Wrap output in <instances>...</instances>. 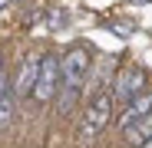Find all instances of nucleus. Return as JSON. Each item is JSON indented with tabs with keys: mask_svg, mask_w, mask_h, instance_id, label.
Masks as SVG:
<instances>
[{
	"mask_svg": "<svg viewBox=\"0 0 152 148\" xmlns=\"http://www.w3.org/2000/svg\"><path fill=\"white\" fill-rule=\"evenodd\" d=\"M63 82H60V112H73L76 105V99L83 95L86 89V79H89V66H93V56H89V49L86 46H73L63 53Z\"/></svg>",
	"mask_w": 152,
	"mask_h": 148,
	"instance_id": "1",
	"label": "nucleus"
},
{
	"mask_svg": "<svg viewBox=\"0 0 152 148\" xmlns=\"http://www.w3.org/2000/svg\"><path fill=\"white\" fill-rule=\"evenodd\" d=\"M116 129H119V135L129 142L132 148L152 135V92H142V95L132 99V102L122 105Z\"/></svg>",
	"mask_w": 152,
	"mask_h": 148,
	"instance_id": "2",
	"label": "nucleus"
},
{
	"mask_svg": "<svg viewBox=\"0 0 152 148\" xmlns=\"http://www.w3.org/2000/svg\"><path fill=\"white\" fill-rule=\"evenodd\" d=\"M113 105H116L113 89L96 92L86 102V109H83V118H80V125H76V138L80 142H96L103 135V129L109 125V118H113Z\"/></svg>",
	"mask_w": 152,
	"mask_h": 148,
	"instance_id": "3",
	"label": "nucleus"
},
{
	"mask_svg": "<svg viewBox=\"0 0 152 148\" xmlns=\"http://www.w3.org/2000/svg\"><path fill=\"white\" fill-rule=\"evenodd\" d=\"M60 82H63V63L56 53H40V79H37V89H33V99L40 105L53 102L56 92H60Z\"/></svg>",
	"mask_w": 152,
	"mask_h": 148,
	"instance_id": "4",
	"label": "nucleus"
},
{
	"mask_svg": "<svg viewBox=\"0 0 152 148\" xmlns=\"http://www.w3.org/2000/svg\"><path fill=\"white\" fill-rule=\"evenodd\" d=\"M13 95L20 99H33V89H37V79H40V56L37 53H23L17 72H13Z\"/></svg>",
	"mask_w": 152,
	"mask_h": 148,
	"instance_id": "5",
	"label": "nucleus"
},
{
	"mask_svg": "<svg viewBox=\"0 0 152 148\" xmlns=\"http://www.w3.org/2000/svg\"><path fill=\"white\" fill-rule=\"evenodd\" d=\"M145 92V72L139 69V66H126L119 76H116V82H113V99L116 102H132L136 95H142Z\"/></svg>",
	"mask_w": 152,
	"mask_h": 148,
	"instance_id": "6",
	"label": "nucleus"
},
{
	"mask_svg": "<svg viewBox=\"0 0 152 148\" xmlns=\"http://www.w3.org/2000/svg\"><path fill=\"white\" fill-rule=\"evenodd\" d=\"M13 109H17L13 79H10V72H4V76H0V132L10 129V122H13Z\"/></svg>",
	"mask_w": 152,
	"mask_h": 148,
	"instance_id": "7",
	"label": "nucleus"
},
{
	"mask_svg": "<svg viewBox=\"0 0 152 148\" xmlns=\"http://www.w3.org/2000/svg\"><path fill=\"white\" fill-rule=\"evenodd\" d=\"M136 148H152V135H149V138H145V142H139V145H136Z\"/></svg>",
	"mask_w": 152,
	"mask_h": 148,
	"instance_id": "8",
	"label": "nucleus"
},
{
	"mask_svg": "<svg viewBox=\"0 0 152 148\" xmlns=\"http://www.w3.org/2000/svg\"><path fill=\"white\" fill-rule=\"evenodd\" d=\"M7 72V59H4V53H0V76Z\"/></svg>",
	"mask_w": 152,
	"mask_h": 148,
	"instance_id": "9",
	"label": "nucleus"
},
{
	"mask_svg": "<svg viewBox=\"0 0 152 148\" xmlns=\"http://www.w3.org/2000/svg\"><path fill=\"white\" fill-rule=\"evenodd\" d=\"M10 4H13V0H0V13H4V10H7Z\"/></svg>",
	"mask_w": 152,
	"mask_h": 148,
	"instance_id": "10",
	"label": "nucleus"
}]
</instances>
